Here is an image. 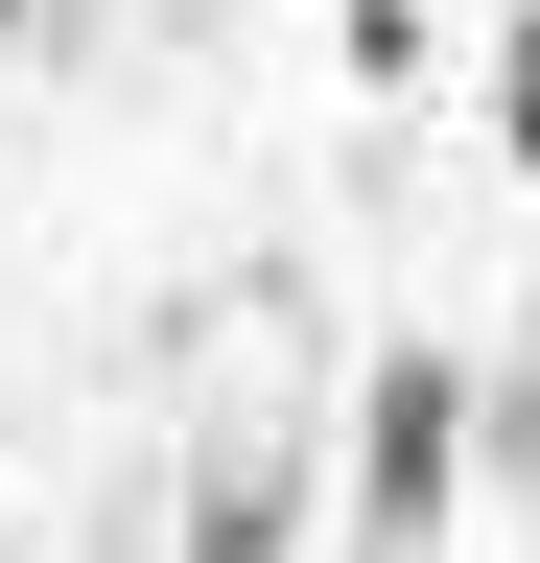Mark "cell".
<instances>
[{
	"label": "cell",
	"instance_id": "obj_3",
	"mask_svg": "<svg viewBox=\"0 0 540 563\" xmlns=\"http://www.w3.org/2000/svg\"><path fill=\"white\" fill-rule=\"evenodd\" d=\"M470 70H494V165L540 188V0H517V24H494V47H470Z\"/></svg>",
	"mask_w": 540,
	"mask_h": 563
},
{
	"label": "cell",
	"instance_id": "obj_2",
	"mask_svg": "<svg viewBox=\"0 0 540 563\" xmlns=\"http://www.w3.org/2000/svg\"><path fill=\"white\" fill-rule=\"evenodd\" d=\"M329 517V446H306V399H235L212 446H188V563H306Z\"/></svg>",
	"mask_w": 540,
	"mask_h": 563
},
{
	"label": "cell",
	"instance_id": "obj_1",
	"mask_svg": "<svg viewBox=\"0 0 540 563\" xmlns=\"http://www.w3.org/2000/svg\"><path fill=\"white\" fill-rule=\"evenodd\" d=\"M447 493H470V352L399 329L353 376V563H447Z\"/></svg>",
	"mask_w": 540,
	"mask_h": 563
}]
</instances>
